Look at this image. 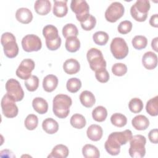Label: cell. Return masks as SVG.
<instances>
[{
	"label": "cell",
	"instance_id": "cell-17",
	"mask_svg": "<svg viewBox=\"0 0 158 158\" xmlns=\"http://www.w3.org/2000/svg\"><path fill=\"white\" fill-rule=\"evenodd\" d=\"M102 134L103 130L102 127L96 124L91 125L86 131L88 138L93 141H98L100 140L102 136Z\"/></svg>",
	"mask_w": 158,
	"mask_h": 158
},
{
	"label": "cell",
	"instance_id": "cell-30",
	"mask_svg": "<svg viewBox=\"0 0 158 158\" xmlns=\"http://www.w3.org/2000/svg\"><path fill=\"white\" fill-rule=\"evenodd\" d=\"M146 112L151 116H157L158 115V96L150 99L146 103Z\"/></svg>",
	"mask_w": 158,
	"mask_h": 158
},
{
	"label": "cell",
	"instance_id": "cell-12",
	"mask_svg": "<svg viewBox=\"0 0 158 158\" xmlns=\"http://www.w3.org/2000/svg\"><path fill=\"white\" fill-rule=\"evenodd\" d=\"M14 101L7 93L1 99V108L3 115L7 118H14L16 117L19 112V109Z\"/></svg>",
	"mask_w": 158,
	"mask_h": 158
},
{
	"label": "cell",
	"instance_id": "cell-27",
	"mask_svg": "<svg viewBox=\"0 0 158 158\" xmlns=\"http://www.w3.org/2000/svg\"><path fill=\"white\" fill-rule=\"evenodd\" d=\"M82 154L85 158H98L100 157L99 149L94 145L87 144L82 148Z\"/></svg>",
	"mask_w": 158,
	"mask_h": 158
},
{
	"label": "cell",
	"instance_id": "cell-46",
	"mask_svg": "<svg viewBox=\"0 0 158 158\" xmlns=\"http://www.w3.org/2000/svg\"><path fill=\"white\" fill-rule=\"evenodd\" d=\"M157 41H158V38L156 37L154 39H152V40L151 41V47L156 52L158 51V49H157Z\"/></svg>",
	"mask_w": 158,
	"mask_h": 158
},
{
	"label": "cell",
	"instance_id": "cell-15",
	"mask_svg": "<svg viewBox=\"0 0 158 158\" xmlns=\"http://www.w3.org/2000/svg\"><path fill=\"white\" fill-rule=\"evenodd\" d=\"M142 64L148 70H152L157 67V56L152 51H148L144 54L142 57Z\"/></svg>",
	"mask_w": 158,
	"mask_h": 158
},
{
	"label": "cell",
	"instance_id": "cell-8",
	"mask_svg": "<svg viewBox=\"0 0 158 158\" xmlns=\"http://www.w3.org/2000/svg\"><path fill=\"white\" fill-rule=\"evenodd\" d=\"M110 51L117 59L125 58L128 53V47L125 40L120 37L114 38L110 43Z\"/></svg>",
	"mask_w": 158,
	"mask_h": 158
},
{
	"label": "cell",
	"instance_id": "cell-9",
	"mask_svg": "<svg viewBox=\"0 0 158 158\" xmlns=\"http://www.w3.org/2000/svg\"><path fill=\"white\" fill-rule=\"evenodd\" d=\"M7 94L15 102L20 101L24 97L23 90L20 83L15 79H9L6 83Z\"/></svg>",
	"mask_w": 158,
	"mask_h": 158
},
{
	"label": "cell",
	"instance_id": "cell-10",
	"mask_svg": "<svg viewBox=\"0 0 158 158\" xmlns=\"http://www.w3.org/2000/svg\"><path fill=\"white\" fill-rule=\"evenodd\" d=\"M70 8L75 14L77 19L81 22L89 15V7L85 0H72L70 3Z\"/></svg>",
	"mask_w": 158,
	"mask_h": 158
},
{
	"label": "cell",
	"instance_id": "cell-33",
	"mask_svg": "<svg viewBox=\"0 0 158 158\" xmlns=\"http://www.w3.org/2000/svg\"><path fill=\"white\" fill-rule=\"evenodd\" d=\"M109 35L103 31H99L94 33L93 35V40L94 42L99 46L106 44L109 40Z\"/></svg>",
	"mask_w": 158,
	"mask_h": 158
},
{
	"label": "cell",
	"instance_id": "cell-34",
	"mask_svg": "<svg viewBox=\"0 0 158 158\" xmlns=\"http://www.w3.org/2000/svg\"><path fill=\"white\" fill-rule=\"evenodd\" d=\"M110 122L115 127H123L127 124V118L122 114L115 113L110 117Z\"/></svg>",
	"mask_w": 158,
	"mask_h": 158
},
{
	"label": "cell",
	"instance_id": "cell-26",
	"mask_svg": "<svg viewBox=\"0 0 158 158\" xmlns=\"http://www.w3.org/2000/svg\"><path fill=\"white\" fill-rule=\"evenodd\" d=\"M42 128L47 133L52 135L56 133L59 130V124L54 119L47 118L42 123Z\"/></svg>",
	"mask_w": 158,
	"mask_h": 158
},
{
	"label": "cell",
	"instance_id": "cell-4",
	"mask_svg": "<svg viewBox=\"0 0 158 158\" xmlns=\"http://www.w3.org/2000/svg\"><path fill=\"white\" fill-rule=\"evenodd\" d=\"M130 141V148L128 150L130 156L133 158L143 157L146 154V138L143 135H136L132 136Z\"/></svg>",
	"mask_w": 158,
	"mask_h": 158
},
{
	"label": "cell",
	"instance_id": "cell-44",
	"mask_svg": "<svg viewBox=\"0 0 158 158\" xmlns=\"http://www.w3.org/2000/svg\"><path fill=\"white\" fill-rule=\"evenodd\" d=\"M157 129L155 128V129H152L151 130L149 134H148V138L149 141L154 144H157L158 143V138H157Z\"/></svg>",
	"mask_w": 158,
	"mask_h": 158
},
{
	"label": "cell",
	"instance_id": "cell-14",
	"mask_svg": "<svg viewBox=\"0 0 158 158\" xmlns=\"http://www.w3.org/2000/svg\"><path fill=\"white\" fill-rule=\"evenodd\" d=\"M35 62L31 59H23L16 70L17 76L22 79L27 80L31 76V72L35 69Z\"/></svg>",
	"mask_w": 158,
	"mask_h": 158
},
{
	"label": "cell",
	"instance_id": "cell-20",
	"mask_svg": "<svg viewBox=\"0 0 158 158\" xmlns=\"http://www.w3.org/2000/svg\"><path fill=\"white\" fill-rule=\"evenodd\" d=\"M34 9L41 15H47L51 10V3L48 0H37L35 2Z\"/></svg>",
	"mask_w": 158,
	"mask_h": 158
},
{
	"label": "cell",
	"instance_id": "cell-40",
	"mask_svg": "<svg viewBox=\"0 0 158 158\" xmlns=\"http://www.w3.org/2000/svg\"><path fill=\"white\" fill-rule=\"evenodd\" d=\"M81 28L85 31H90L94 28L96 24V18L89 14L87 18L80 22Z\"/></svg>",
	"mask_w": 158,
	"mask_h": 158
},
{
	"label": "cell",
	"instance_id": "cell-19",
	"mask_svg": "<svg viewBox=\"0 0 158 158\" xmlns=\"http://www.w3.org/2000/svg\"><path fill=\"white\" fill-rule=\"evenodd\" d=\"M64 72L69 75H73L78 73L80 69V65L78 61L75 59H69L63 64Z\"/></svg>",
	"mask_w": 158,
	"mask_h": 158
},
{
	"label": "cell",
	"instance_id": "cell-13",
	"mask_svg": "<svg viewBox=\"0 0 158 158\" xmlns=\"http://www.w3.org/2000/svg\"><path fill=\"white\" fill-rule=\"evenodd\" d=\"M22 46L26 52L38 51L42 47L41 39L33 34L27 35L22 40Z\"/></svg>",
	"mask_w": 158,
	"mask_h": 158
},
{
	"label": "cell",
	"instance_id": "cell-29",
	"mask_svg": "<svg viewBox=\"0 0 158 158\" xmlns=\"http://www.w3.org/2000/svg\"><path fill=\"white\" fill-rule=\"evenodd\" d=\"M65 46L69 52H75L80 48V41L76 36L69 37L66 39Z\"/></svg>",
	"mask_w": 158,
	"mask_h": 158
},
{
	"label": "cell",
	"instance_id": "cell-3",
	"mask_svg": "<svg viewBox=\"0 0 158 158\" xmlns=\"http://www.w3.org/2000/svg\"><path fill=\"white\" fill-rule=\"evenodd\" d=\"M43 35L46 39V45L51 51L58 49L61 45V38L57 28L52 25H47L43 29Z\"/></svg>",
	"mask_w": 158,
	"mask_h": 158
},
{
	"label": "cell",
	"instance_id": "cell-24",
	"mask_svg": "<svg viewBox=\"0 0 158 158\" xmlns=\"http://www.w3.org/2000/svg\"><path fill=\"white\" fill-rule=\"evenodd\" d=\"M32 106L34 110L40 114H44L48 112V104L43 98L36 97L32 101Z\"/></svg>",
	"mask_w": 158,
	"mask_h": 158
},
{
	"label": "cell",
	"instance_id": "cell-32",
	"mask_svg": "<svg viewBox=\"0 0 158 158\" xmlns=\"http://www.w3.org/2000/svg\"><path fill=\"white\" fill-rule=\"evenodd\" d=\"M62 35L66 39L72 36L77 37L78 35V30L76 25L74 24L67 23L62 28Z\"/></svg>",
	"mask_w": 158,
	"mask_h": 158
},
{
	"label": "cell",
	"instance_id": "cell-2",
	"mask_svg": "<svg viewBox=\"0 0 158 158\" xmlns=\"http://www.w3.org/2000/svg\"><path fill=\"white\" fill-rule=\"evenodd\" d=\"M72 101L70 97L66 94L56 95L52 101V110L56 117L60 118H66L70 112V107Z\"/></svg>",
	"mask_w": 158,
	"mask_h": 158
},
{
	"label": "cell",
	"instance_id": "cell-39",
	"mask_svg": "<svg viewBox=\"0 0 158 158\" xmlns=\"http://www.w3.org/2000/svg\"><path fill=\"white\" fill-rule=\"evenodd\" d=\"M25 127L28 130H35L38 124V117L35 114H29L26 117L24 122Z\"/></svg>",
	"mask_w": 158,
	"mask_h": 158
},
{
	"label": "cell",
	"instance_id": "cell-1",
	"mask_svg": "<svg viewBox=\"0 0 158 158\" xmlns=\"http://www.w3.org/2000/svg\"><path fill=\"white\" fill-rule=\"evenodd\" d=\"M132 136V132L130 130L113 132L109 135L105 142L104 148L109 154L117 156L120 152V146L128 142Z\"/></svg>",
	"mask_w": 158,
	"mask_h": 158
},
{
	"label": "cell",
	"instance_id": "cell-38",
	"mask_svg": "<svg viewBox=\"0 0 158 158\" xmlns=\"http://www.w3.org/2000/svg\"><path fill=\"white\" fill-rule=\"evenodd\" d=\"M25 86L28 91H35L39 86V78L36 75H31L28 79L25 80Z\"/></svg>",
	"mask_w": 158,
	"mask_h": 158
},
{
	"label": "cell",
	"instance_id": "cell-18",
	"mask_svg": "<svg viewBox=\"0 0 158 158\" xmlns=\"http://www.w3.org/2000/svg\"><path fill=\"white\" fill-rule=\"evenodd\" d=\"M67 1H54L53 6V14L57 17H63L68 12V7L67 5Z\"/></svg>",
	"mask_w": 158,
	"mask_h": 158
},
{
	"label": "cell",
	"instance_id": "cell-37",
	"mask_svg": "<svg viewBox=\"0 0 158 158\" xmlns=\"http://www.w3.org/2000/svg\"><path fill=\"white\" fill-rule=\"evenodd\" d=\"M131 43L134 48L140 50L146 47L148 44V40L144 36L136 35L133 38Z\"/></svg>",
	"mask_w": 158,
	"mask_h": 158
},
{
	"label": "cell",
	"instance_id": "cell-41",
	"mask_svg": "<svg viewBox=\"0 0 158 158\" xmlns=\"http://www.w3.org/2000/svg\"><path fill=\"white\" fill-rule=\"evenodd\" d=\"M112 72L115 76H123L127 72V67L123 63H115L112 67Z\"/></svg>",
	"mask_w": 158,
	"mask_h": 158
},
{
	"label": "cell",
	"instance_id": "cell-35",
	"mask_svg": "<svg viewBox=\"0 0 158 158\" xmlns=\"http://www.w3.org/2000/svg\"><path fill=\"white\" fill-rule=\"evenodd\" d=\"M67 90L72 93H77L81 87V82L80 79L77 78H71L69 79L66 83Z\"/></svg>",
	"mask_w": 158,
	"mask_h": 158
},
{
	"label": "cell",
	"instance_id": "cell-43",
	"mask_svg": "<svg viewBox=\"0 0 158 158\" xmlns=\"http://www.w3.org/2000/svg\"><path fill=\"white\" fill-rule=\"evenodd\" d=\"M132 23L129 20H123L121 22L118 26V31L121 34L128 33L132 29Z\"/></svg>",
	"mask_w": 158,
	"mask_h": 158
},
{
	"label": "cell",
	"instance_id": "cell-23",
	"mask_svg": "<svg viewBox=\"0 0 158 158\" xmlns=\"http://www.w3.org/2000/svg\"><path fill=\"white\" fill-rule=\"evenodd\" d=\"M69 153L68 148L62 144H57L54 146L48 156V158H66Z\"/></svg>",
	"mask_w": 158,
	"mask_h": 158
},
{
	"label": "cell",
	"instance_id": "cell-42",
	"mask_svg": "<svg viewBox=\"0 0 158 158\" xmlns=\"http://www.w3.org/2000/svg\"><path fill=\"white\" fill-rule=\"evenodd\" d=\"M97 80L101 83H106L109 80V73L106 69H102L95 72Z\"/></svg>",
	"mask_w": 158,
	"mask_h": 158
},
{
	"label": "cell",
	"instance_id": "cell-7",
	"mask_svg": "<svg viewBox=\"0 0 158 158\" xmlns=\"http://www.w3.org/2000/svg\"><path fill=\"white\" fill-rule=\"evenodd\" d=\"M86 58L92 70L96 72L102 69H106V62L102 52L99 49L94 48L89 49L87 52Z\"/></svg>",
	"mask_w": 158,
	"mask_h": 158
},
{
	"label": "cell",
	"instance_id": "cell-16",
	"mask_svg": "<svg viewBox=\"0 0 158 158\" xmlns=\"http://www.w3.org/2000/svg\"><path fill=\"white\" fill-rule=\"evenodd\" d=\"M15 17L20 23L28 24L31 22L33 19V14L31 11L28 8L21 7L17 10L15 12Z\"/></svg>",
	"mask_w": 158,
	"mask_h": 158
},
{
	"label": "cell",
	"instance_id": "cell-25",
	"mask_svg": "<svg viewBox=\"0 0 158 158\" xmlns=\"http://www.w3.org/2000/svg\"><path fill=\"white\" fill-rule=\"evenodd\" d=\"M79 98L81 104L86 107H91L96 102L94 94L88 90L82 91L80 94Z\"/></svg>",
	"mask_w": 158,
	"mask_h": 158
},
{
	"label": "cell",
	"instance_id": "cell-31",
	"mask_svg": "<svg viewBox=\"0 0 158 158\" xmlns=\"http://www.w3.org/2000/svg\"><path fill=\"white\" fill-rule=\"evenodd\" d=\"M70 122L73 127L77 129L83 128L86 124L85 117L80 114H73L70 118Z\"/></svg>",
	"mask_w": 158,
	"mask_h": 158
},
{
	"label": "cell",
	"instance_id": "cell-28",
	"mask_svg": "<svg viewBox=\"0 0 158 158\" xmlns=\"http://www.w3.org/2000/svg\"><path fill=\"white\" fill-rule=\"evenodd\" d=\"M107 116V109L102 106H97L92 111L93 118L96 122H102L104 121Z\"/></svg>",
	"mask_w": 158,
	"mask_h": 158
},
{
	"label": "cell",
	"instance_id": "cell-36",
	"mask_svg": "<svg viewBox=\"0 0 158 158\" xmlns=\"http://www.w3.org/2000/svg\"><path fill=\"white\" fill-rule=\"evenodd\" d=\"M128 107L131 112L135 114L139 113L143 109V101L138 98H132L128 103Z\"/></svg>",
	"mask_w": 158,
	"mask_h": 158
},
{
	"label": "cell",
	"instance_id": "cell-5",
	"mask_svg": "<svg viewBox=\"0 0 158 158\" xmlns=\"http://www.w3.org/2000/svg\"><path fill=\"white\" fill-rule=\"evenodd\" d=\"M1 44L3 46L4 52L9 58L16 57L19 53V47L16 43L15 36L10 32L4 33L1 38Z\"/></svg>",
	"mask_w": 158,
	"mask_h": 158
},
{
	"label": "cell",
	"instance_id": "cell-45",
	"mask_svg": "<svg viewBox=\"0 0 158 158\" xmlns=\"http://www.w3.org/2000/svg\"><path fill=\"white\" fill-rule=\"evenodd\" d=\"M149 24L151 26L157 28L158 27V15L157 14L152 15L149 20Z\"/></svg>",
	"mask_w": 158,
	"mask_h": 158
},
{
	"label": "cell",
	"instance_id": "cell-11",
	"mask_svg": "<svg viewBox=\"0 0 158 158\" xmlns=\"http://www.w3.org/2000/svg\"><path fill=\"white\" fill-rule=\"evenodd\" d=\"M125 12L124 6L119 2L111 3L105 12V18L107 21L114 23L121 18Z\"/></svg>",
	"mask_w": 158,
	"mask_h": 158
},
{
	"label": "cell",
	"instance_id": "cell-6",
	"mask_svg": "<svg viewBox=\"0 0 158 158\" xmlns=\"http://www.w3.org/2000/svg\"><path fill=\"white\" fill-rule=\"evenodd\" d=\"M150 7L148 0H137L130 8L131 15L136 21L144 22L148 17Z\"/></svg>",
	"mask_w": 158,
	"mask_h": 158
},
{
	"label": "cell",
	"instance_id": "cell-21",
	"mask_svg": "<svg viewBox=\"0 0 158 158\" xmlns=\"http://www.w3.org/2000/svg\"><path fill=\"white\" fill-rule=\"evenodd\" d=\"M57 77L52 74L46 75L43 81V87L46 92L53 91L57 86L58 85Z\"/></svg>",
	"mask_w": 158,
	"mask_h": 158
},
{
	"label": "cell",
	"instance_id": "cell-22",
	"mask_svg": "<svg viewBox=\"0 0 158 158\" xmlns=\"http://www.w3.org/2000/svg\"><path fill=\"white\" fill-rule=\"evenodd\" d=\"M132 126L137 130H144L149 125V119L143 115L135 116L131 120Z\"/></svg>",
	"mask_w": 158,
	"mask_h": 158
}]
</instances>
